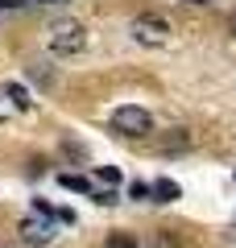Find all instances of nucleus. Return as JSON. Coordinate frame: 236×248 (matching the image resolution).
I'll list each match as a JSON object with an SVG mask.
<instances>
[{"mask_svg":"<svg viewBox=\"0 0 236 248\" xmlns=\"http://www.w3.org/2000/svg\"><path fill=\"white\" fill-rule=\"evenodd\" d=\"M54 219H58V211H54L46 199H34V211L17 223V232H21L25 244H50L54 240Z\"/></svg>","mask_w":236,"mask_h":248,"instance_id":"1","label":"nucleus"},{"mask_svg":"<svg viewBox=\"0 0 236 248\" xmlns=\"http://www.w3.org/2000/svg\"><path fill=\"white\" fill-rule=\"evenodd\" d=\"M46 46H50V54H58V58H75V54H83V46H87V29L79 25V21H54V25L46 29Z\"/></svg>","mask_w":236,"mask_h":248,"instance_id":"2","label":"nucleus"},{"mask_svg":"<svg viewBox=\"0 0 236 248\" xmlns=\"http://www.w3.org/2000/svg\"><path fill=\"white\" fill-rule=\"evenodd\" d=\"M129 33H133V42H141V46H166V37L174 33V29H170V21L162 17V13H141V17H133Z\"/></svg>","mask_w":236,"mask_h":248,"instance_id":"3","label":"nucleus"},{"mask_svg":"<svg viewBox=\"0 0 236 248\" xmlns=\"http://www.w3.org/2000/svg\"><path fill=\"white\" fill-rule=\"evenodd\" d=\"M112 128L124 133V137H145V133H153V116L137 104H120L112 112Z\"/></svg>","mask_w":236,"mask_h":248,"instance_id":"4","label":"nucleus"},{"mask_svg":"<svg viewBox=\"0 0 236 248\" xmlns=\"http://www.w3.org/2000/svg\"><path fill=\"white\" fill-rule=\"evenodd\" d=\"M186 145H191V133H186V128H170L166 137H157V149H162V153H174V149H186Z\"/></svg>","mask_w":236,"mask_h":248,"instance_id":"5","label":"nucleus"},{"mask_svg":"<svg viewBox=\"0 0 236 248\" xmlns=\"http://www.w3.org/2000/svg\"><path fill=\"white\" fill-rule=\"evenodd\" d=\"M149 186H153V203H174V199L183 195L174 178H157V182H149Z\"/></svg>","mask_w":236,"mask_h":248,"instance_id":"6","label":"nucleus"},{"mask_svg":"<svg viewBox=\"0 0 236 248\" xmlns=\"http://www.w3.org/2000/svg\"><path fill=\"white\" fill-rule=\"evenodd\" d=\"M58 182L67 186V190H79V195H91V182H87V178H83V174H62Z\"/></svg>","mask_w":236,"mask_h":248,"instance_id":"7","label":"nucleus"},{"mask_svg":"<svg viewBox=\"0 0 236 248\" xmlns=\"http://www.w3.org/2000/svg\"><path fill=\"white\" fill-rule=\"evenodd\" d=\"M4 95H9L17 108H29V91L21 87V83H9V87H4Z\"/></svg>","mask_w":236,"mask_h":248,"instance_id":"8","label":"nucleus"},{"mask_svg":"<svg viewBox=\"0 0 236 248\" xmlns=\"http://www.w3.org/2000/svg\"><path fill=\"white\" fill-rule=\"evenodd\" d=\"M96 178H100V182H108V186L116 190V182H120V170H116V166H100V170H96Z\"/></svg>","mask_w":236,"mask_h":248,"instance_id":"9","label":"nucleus"},{"mask_svg":"<svg viewBox=\"0 0 236 248\" xmlns=\"http://www.w3.org/2000/svg\"><path fill=\"white\" fill-rule=\"evenodd\" d=\"M129 199H141V203H145V199H153V186H149V182H133L129 186Z\"/></svg>","mask_w":236,"mask_h":248,"instance_id":"10","label":"nucleus"},{"mask_svg":"<svg viewBox=\"0 0 236 248\" xmlns=\"http://www.w3.org/2000/svg\"><path fill=\"white\" fill-rule=\"evenodd\" d=\"M104 248H137V240H133V236H108Z\"/></svg>","mask_w":236,"mask_h":248,"instance_id":"11","label":"nucleus"},{"mask_svg":"<svg viewBox=\"0 0 236 248\" xmlns=\"http://www.w3.org/2000/svg\"><path fill=\"white\" fill-rule=\"evenodd\" d=\"M62 149H67V157H75V161H87V149H83V145L67 141V145H62Z\"/></svg>","mask_w":236,"mask_h":248,"instance_id":"12","label":"nucleus"},{"mask_svg":"<svg viewBox=\"0 0 236 248\" xmlns=\"http://www.w3.org/2000/svg\"><path fill=\"white\" fill-rule=\"evenodd\" d=\"M21 4H29V0H0V9H21Z\"/></svg>","mask_w":236,"mask_h":248,"instance_id":"13","label":"nucleus"},{"mask_svg":"<svg viewBox=\"0 0 236 248\" xmlns=\"http://www.w3.org/2000/svg\"><path fill=\"white\" fill-rule=\"evenodd\" d=\"M228 33L236 37V13H232V17H228Z\"/></svg>","mask_w":236,"mask_h":248,"instance_id":"14","label":"nucleus"}]
</instances>
